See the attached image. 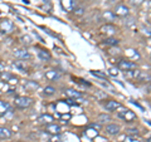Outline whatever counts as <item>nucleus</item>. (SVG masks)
<instances>
[{
    "label": "nucleus",
    "mask_w": 151,
    "mask_h": 142,
    "mask_svg": "<svg viewBox=\"0 0 151 142\" xmlns=\"http://www.w3.org/2000/svg\"><path fill=\"white\" fill-rule=\"evenodd\" d=\"M14 30V23L9 19H1L0 20V32L4 34H9Z\"/></svg>",
    "instance_id": "obj_1"
},
{
    "label": "nucleus",
    "mask_w": 151,
    "mask_h": 142,
    "mask_svg": "<svg viewBox=\"0 0 151 142\" xmlns=\"http://www.w3.org/2000/svg\"><path fill=\"white\" fill-rule=\"evenodd\" d=\"M32 98L29 97H17L15 101H14V105L18 108H28L32 105Z\"/></svg>",
    "instance_id": "obj_2"
},
{
    "label": "nucleus",
    "mask_w": 151,
    "mask_h": 142,
    "mask_svg": "<svg viewBox=\"0 0 151 142\" xmlns=\"http://www.w3.org/2000/svg\"><path fill=\"white\" fill-rule=\"evenodd\" d=\"M129 8H127L126 5H124V4H119L116 8H115V10H113V14H115L116 16H121V18H124V16H127L129 15Z\"/></svg>",
    "instance_id": "obj_3"
},
{
    "label": "nucleus",
    "mask_w": 151,
    "mask_h": 142,
    "mask_svg": "<svg viewBox=\"0 0 151 142\" xmlns=\"http://www.w3.org/2000/svg\"><path fill=\"white\" fill-rule=\"evenodd\" d=\"M117 68L121 69V70H131V69H135L136 68V64L132 63V62H129V60H125V59H121L119 64H117Z\"/></svg>",
    "instance_id": "obj_4"
},
{
    "label": "nucleus",
    "mask_w": 151,
    "mask_h": 142,
    "mask_svg": "<svg viewBox=\"0 0 151 142\" xmlns=\"http://www.w3.org/2000/svg\"><path fill=\"white\" fill-rule=\"evenodd\" d=\"M117 116H119L120 118H122L124 121H127V122H131V121L135 120V115L131 111H129V110H121V111H119Z\"/></svg>",
    "instance_id": "obj_5"
},
{
    "label": "nucleus",
    "mask_w": 151,
    "mask_h": 142,
    "mask_svg": "<svg viewBox=\"0 0 151 142\" xmlns=\"http://www.w3.org/2000/svg\"><path fill=\"white\" fill-rule=\"evenodd\" d=\"M14 55H15L17 59H20V60H25L30 58V53L27 49H17L14 52Z\"/></svg>",
    "instance_id": "obj_6"
},
{
    "label": "nucleus",
    "mask_w": 151,
    "mask_h": 142,
    "mask_svg": "<svg viewBox=\"0 0 151 142\" xmlns=\"http://www.w3.org/2000/svg\"><path fill=\"white\" fill-rule=\"evenodd\" d=\"M101 33L102 34H106V35H112V34H115V33L117 32V28L115 25H112V24H106V25H103L101 27Z\"/></svg>",
    "instance_id": "obj_7"
},
{
    "label": "nucleus",
    "mask_w": 151,
    "mask_h": 142,
    "mask_svg": "<svg viewBox=\"0 0 151 142\" xmlns=\"http://www.w3.org/2000/svg\"><path fill=\"white\" fill-rule=\"evenodd\" d=\"M45 131L50 135H59L60 133V126L55 123H48L45 126Z\"/></svg>",
    "instance_id": "obj_8"
},
{
    "label": "nucleus",
    "mask_w": 151,
    "mask_h": 142,
    "mask_svg": "<svg viewBox=\"0 0 151 142\" xmlns=\"http://www.w3.org/2000/svg\"><path fill=\"white\" fill-rule=\"evenodd\" d=\"M120 130H121V127L116 123H110V125L106 126V132L111 136H116L120 132Z\"/></svg>",
    "instance_id": "obj_9"
},
{
    "label": "nucleus",
    "mask_w": 151,
    "mask_h": 142,
    "mask_svg": "<svg viewBox=\"0 0 151 142\" xmlns=\"http://www.w3.org/2000/svg\"><path fill=\"white\" fill-rule=\"evenodd\" d=\"M105 108H106V111H108V112H115L116 110L121 108V105L117 101H108L105 105Z\"/></svg>",
    "instance_id": "obj_10"
},
{
    "label": "nucleus",
    "mask_w": 151,
    "mask_h": 142,
    "mask_svg": "<svg viewBox=\"0 0 151 142\" xmlns=\"http://www.w3.org/2000/svg\"><path fill=\"white\" fill-rule=\"evenodd\" d=\"M60 4H62V8L64 9L65 11L73 10L74 6H76V4H74L73 0H60Z\"/></svg>",
    "instance_id": "obj_11"
},
{
    "label": "nucleus",
    "mask_w": 151,
    "mask_h": 142,
    "mask_svg": "<svg viewBox=\"0 0 151 142\" xmlns=\"http://www.w3.org/2000/svg\"><path fill=\"white\" fill-rule=\"evenodd\" d=\"M38 87H39V84H38L35 80H27V82L24 83V88L29 92L35 91V89H38Z\"/></svg>",
    "instance_id": "obj_12"
},
{
    "label": "nucleus",
    "mask_w": 151,
    "mask_h": 142,
    "mask_svg": "<svg viewBox=\"0 0 151 142\" xmlns=\"http://www.w3.org/2000/svg\"><path fill=\"white\" fill-rule=\"evenodd\" d=\"M38 58L43 60V62H48V60H50V54L49 52H47L44 49H39L38 50Z\"/></svg>",
    "instance_id": "obj_13"
},
{
    "label": "nucleus",
    "mask_w": 151,
    "mask_h": 142,
    "mask_svg": "<svg viewBox=\"0 0 151 142\" xmlns=\"http://www.w3.org/2000/svg\"><path fill=\"white\" fill-rule=\"evenodd\" d=\"M12 137V131L6 127H0V140H8Z\"/></svg>",
    "instance_id": "obj_14"
},
{
    "label": "nucleus",
    "mask_w": 151,
    "mask_h": 142,
    "mask_svg": "<svg viewBox=\"0 0 151 142\" xmlns=\"http://www.w3.org/2000/svg\"><path fill=\"white\" fill-rule=\"evenodd\" d=\"M8 112H12L10 105L5 101H0V115H5Z\"/></svg>",
    "instance_id": "obj_15"
},
{
    "label": "nucleus",
    "mask_w": 151,
    "mask_h": 142,
    "mask_svg": "<svg viewBox=\"0 0 151 142\" xmlns=\"http://www.w3.org/2000/svg\"><path fill=\"white\" fill-rule=\"evenodd\" d=\"M59 73L57 72V70H48V72L45 73V78L49 79V80H58L59 79Z\"/></svg>",
    "instance_id": "obj_16"
},
{
    "label": "nucleus",
    "mask_w": 151,
    "mask_h": 142,
    "mask_svg": "<svg viewBox=\"0 0 151 142\" xmlns=\"http://www.w3.org/2000/svg\"><path fill=\"white\" fill-rule=\"evenodd\" d=\"M65 94L69 97V98H82V93L81 92H78V91H76V89H67L65 91Z\"/></svg>",
    "instance_id": "obj_17"
},
{
    "label": "nucleus",
    "mask_w": 151,
    "mask_h": 142,
    "mask_svg": "<svg viewBox=\"0 0 151 142\" xmlns=\"http://www.w3.org/2000/svg\"><path fill=\"white\" fill-rule=\"evenodd\" d=\"M13 67H15L18 70H20V72H27V67H25V64L23 63V60H15V62H13Z\"/></svg>",
    "instance_id": "obj_18"
},
{
    "label": "nucleus",
    "mask_w": 151,
    "mask_h": 142,
    "mask_svg": "<svg viewBox=\"0 0 151 142\" xmlns=\"http://www.w3.org/2000/svg\"><path fill=\"white\" fill-rule=\"evenodd\" d=\"M102 19H105V20H108V22H113L116 19V15L113 14V11H110L107 10L102 14Z\"/></svg>",
    "instance_id": "obj_19"
},
{
    "label": "nucleus",
    "mask_w": 151,
    "mask_h": 142,
    "mask_svg": "<svg viewBox=\"0 0 151 142\" xmlns=\"http://www.w3.org/2000/svg\"><path fill=\"white\" fill-rule=\"evenodd\" d=\"M38 121L40 122V123H52V121H53V116L50 115H43L38 118Z\"/></svg>",
    "instance_id": "obj_20"
},
{
    "label": "nucleus",
    "mask_w": 151,
    "mask_h": 142,
    "mask_svg": "<svg viewBox=\"0 0 151 142\" xmlns=\"http://www.w3.org/2000/svg\"><path fill=\"white\" fill-rule=\"evenodd\" d=\"M119 39H116V38H113V37H110V38H106L105 39V42H103V43H105L106 45H110V47H115V45H117L119 44Z\"/></svg>",
    "instance_id": "obj_21"
},
{
    "label": "nucleus",
    "mask_w": 151,
    "mask_h": 142,
    "mask_svg": "<svg viewBox=\"0 0 151 142\" xmlns=\"http://www.w3.org/2000/svg\"><path fill=\"white\" fill-rule=\"evenodd\" d=\"M108 121H111V117L108 116V115H100L97 117V122L98 123H106V122H108Z\"/></svg>",
    "instance_id": "obj_22"
},
{
    "label": "nucleus",
    "mask_w": 151,
    "mask_h": 142,
    "mask_svg": "<svg viewBox=\"0 0 151 142\" xmlns=\"http://www.w3.org/2000/svg\"><path fill=\"white\" fill-rule=\"evenodd\" d=\"M45 96H53V94L55 93V88L54 87H52V86H47L44 88V92H43Z\"/></svg>",
    "instance_id": "obj_23"
},
{
    "label": "nucleus",
    "mask_w": 151,
    "mask_h": 142,
    "mask_svg": "<svg viewBox=\"0 0 151 142\" xmlns=\"http://www.w3.org/2000/svg\"><path fill=\"white\" fill-rule=\"evenodd\" d=\"M73 10H74V14L77 16H82L84 14V8L83 6H74Z\"/></svg>",
    "instance_id": "obj_24"
},
{
    "label": "nucleus",
    "mask_w": 151,
    "mask_h": 142,
    "mask_svg": "<svg viewBox=\"0 0 151 142\" xmlns=\"http://www.w3.org/2000/svg\"><path fill=\"white\" fill-rule=\"evenodd\" d=\"M91 74L94 75V77L102 78V79H105V78H106V74L103 73V72H100V70H91Z\"/></svg>",
    "instance_id": "obj_25"
},
{
    "label": "nucleus",
    "mask_w": 151,
    "mask_h": 142,
    "mask_svg": "<svg viewBox=\"0 0 151 142\" xmlns=\"http://www.w3.org/2000/svg\"><path fill=\"white\" fill-rule=\"evenodd\" d=\"M126 133H127V136L136 137V136H139V131L136 128H129V130H126Z\"/></svg>",
    "instance_id": "obj_26"
},
{
    "label": "nucleus",
    "mask_w": 151,
    "mask_h": 142,
    "mask_svg": "<svg viewBox=\"0 0 151 142\" xmlns=\"http://www.w3.org/2000/svg\"><path fill=\"white\" fill-rule=\"evenodd\" d=\"M22 42H23L24 44H27V45L32 44V39H30V37H29V35H24V37H22Z\"/></svg>",
    "instance_id": "obj_27"
},
{
    "label": "nucleus",
    "mask_w": 151,
    "mask_h": 142,
    "mask_svg": "<svg viewBox=\"0 0 151 142\" xmlns=\"http://www.w3.org/2000/svg\"><path fill=\"white\" fill-rule=\"evenodd\" d=\"M131 4L134 6H140L141 4H144V0H131Z\"/></svg>",
    "instance_id": "obj_28"
},
{
    "label": "nucleus",
    "mask_w": 151,
    "mask_h": 142,
    "mask_svg": "<svg viewBox=\"0 0 151 142\" xmlns=\"http://www.w3.org/2000/svg\"><path fill=\"white\" fill-rule=\"evenodd\" d=\"M144 33H145V35H147V37H151V27H147V28H145V29H144Z\"/></svg>",
    "instance_id": "obj_29"
},
{
    "label": "nucleus",
    "mask_w": 151,
    "mask_h": 142,
    "mask_svg": "<svg viewBox=\"0 0 151 142\" xmlns=\"http://www.w3.org/2000/svg\"><path fill=\"white\" fill-rule=\"evenodd\" d=\"M94 97L98 98V99H101V98H106V94H103V93H101V92H98V93L94 94Z\"/></svg>",
    "instance_id": "obj_30"
},
{
    "label": "nucleus",
    "mask_w": 151,
    "mask_h": 142,
    "mask_svg": "<svg viewBox=\"0 0 151 142\" xmlns=\"http://www.w3.org/2000/svg\"><path fill=\"white\" fill-rule=\"evenodd\" d=\"M110 74L117 75V74H119V70H117V68H111V69H110Z\"/></svg>",
    "instance_id": "obj_31"
},
{
    "label": "nucleus",
    "mask_w": 151,
    "mask_h": 142,
    "mask_svg": "<svg viewBox=\"0 0 151 142\" xmlns=\"http://www.w3.org/2000/svg\"><path fill=\"white\" fill-rule=\"evenodd\" d=\"M65 102H67L69 106H77V103H76V102H73V99H72V98H68V99H67V101H65Z\"/></svg>",
    "instance_id": "obj_32"
},
{
    "label": "nucleus",
    "mask_w": 151,
    "mask_h": 142,
    "mask_svg": "<svg viewBox=\"0 0 151 142\" xmlns=\"http://www.w3.org/2000/svg\"><path fill=\"white\" fill-rule=\"evenodd\" d=\"M54 137H52V142H60V138L58 135H53Z\"/></svg>",
    "instance_id": "obj_33"
},
{
    "label": "nucleus",
    "mask_w": 151,
    "mask_h": 142,
    "mask_svg": "<svg viewBox=\"0 0 151 142\" xmlns=\"http://www.w3.org/2000/svg\"><path fill=\"white\" fill-rule=\"evenodd\" d=\"M3 68H4V65H3V63H1V62H0V73L3 72Z\"/></svg>",
    "instance_id": "obj_34"
},
{
    "label": "nucleus",
    "mask_w": 151,
    "mask_h": 142,
    "mask_svg": "<svg viewBox=\"0 0 151 142\" xmlns=\"http://www.w3.org/2000/svg\"><path fill=\"white\" fill-rule=\"evenodd\" d=\"M149 9H150V10H151V0H150V1H149Z\"/></svg>",
    "instance_id": "obj_35"
},
{
    "label": "nucleus",
    "mask_w": 151,
    "mask_h": 142,
    "mask_svg": "<svg viewBox=\"0 0 151 142\" xmlns=\"http://www.w3.org/2000/svg\"><path fill=\"white\" fill-rule=\"evenodd\" d=\"M147 142H151V137H150V138H149V140H147Z\"/></svg>",
    "instance_id": "obj_36"
},
{
    "label": "nucleus",
    "mask_w": 151,
    "mask_h": 142,
    "mask_svg": "<svg viewBox=\"0 0 151 142\" xmlns=\"http://www.w3.org/2000/svg\"><path fill=\"white\" fill-rule=\"evenodd\" d=\"M150 107H151V102H150Z\"/></svg>",
    "instance_id": "obj_37"
},
{
    "label": "nucleus",
    "mask_w": 151,
    "mask_h": 142,
    "mask_svg": "<svg viewBox=\"0 0 151 142\" xmlns=\"http://www.w3.org/2000/svg\"><path fill=\"white\" fill-rule=\"evenodd\" d=\"M0 94H1V91H0Z\"/></svg>",
    "instance_id": "obj_38"
}]
</instances>
